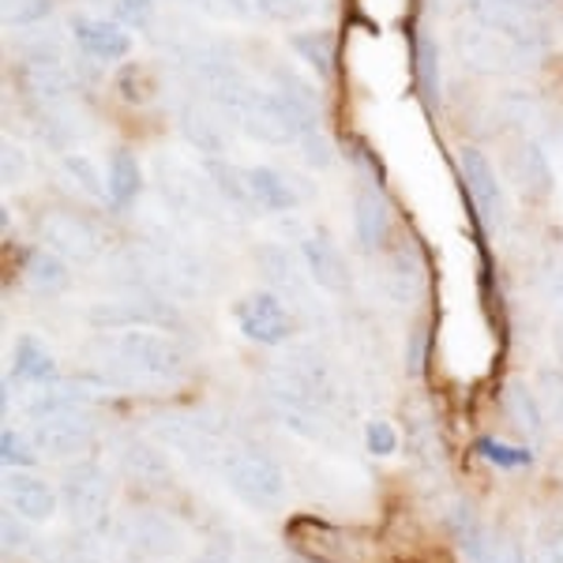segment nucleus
Segmentation results:
<instances>
[{
    "mask_svg": "<svg viewBox=\"0 0 563 563\" xmlns=\"http://www.w3.org/2000/svg\"><path fill=\"white\" fill-rule=\"evenodd\" d=\"M98 372L87 376L90 387L106 390H169L188 379L185 350L166 331L151 327H124V331H98L95 339Z\"/></svg>",
    "mask_w": 563,
    "mask_h": 563,
    "instance_id": "1",
    "label": "nucleus"
},
{
    "mask_svg": "<svg viewBox=\"0 0 563 563\" xmlns=\"http://www.w3.org/2000/svg\"><path fill=\"white\" fill-rule=\"evenodd\" d=\"M222 477L230 493L252 511H278L286 504V470L256 448H230L222 462Z\"/></svg>",
    "mask_w": 563,
    "mask_h": 563,
    "instance_id": "2",
    "label": "nucleus"
},
{
    "mask_svg": "<svg viewBox=\"0 0 563 563\" xmlns=\"http://www.w3.org/2000/svg\"><path fill=\"white\" fill-rule=\"evenodd\" d=\"M466 12L474 23L519 45L530 60H538L549 45V23H544L538 0H470Z\"/></svg>",
    "mask_w": 563,
    "mask_h": 563,
    "instance_id": "3",
    "label": "nucleus"
},
{
    "mask_svg": "<svg viewBox=\"0 0 563 563\" xmlns=\"http://www.w3.org/2000/svg\"><path fill=\"white\" fill-rule=\"evenodd\" d=\"M151 432L158 435L162 448L185 455L199 470H222L230 451L222 440V424L207 413H162L151 421Z\"/></svg>",
    "mask_w": 563,
    "mask_h": 563,
    "instance_id": "4",
    "label": "nucleus"
},
{
    "mask_svg": "<svg viewBox=\"0 0 563 563\" xmlns=\"http://www.w3.org/2000/svg\"><path fill=\"white\" fill-rule=\"evenodd\" d=\"M158 188L162 199L174 207L177 214H185L188 222H218L222 214H230V207L222 203V196L214 192L211 180L196 174L192 166L177 158H158Z\"/></svg>",
    "mask_w": 563,
    "mask_h": 563,
    "instance_id": "5",
    "label": "nucleus"
},
{
    "mask_svg": "<svg viewBox=\"0 0 563 563\" xmlns=\"http://www.w3.org/2000/svg\"><path fill=\"white\" fill-rule=\"evenodd\" d=\"M95 331H124V327H151V331H180V312L169 297L135 294L117 297V301H102L87 312Z\"/></svg>",
    "mask_w": 563,
    "mask_h": 563,
    "instance_id": "6",
    "label": "nucleus"
},
{
    "mask_svg": "<svg viewBox=\"0 0 563 563\" xmlns=\"http://www.w3.org/2000/svg\"><path fill=\"white\" fill-rule=\"evenodd\" d=\"M38 241L71 263H95L102 256V233H98V225L79 211H65V207H53V211H45L38 218Z\"/></svg>",
    "mask_w": 563,
    "mask_h": 563,
    "instance_id": "7",
    "label": "nucleus"
},
{
    "mask_svg": "<svg viewBox=\"0 0 563 563\" xmlns=\"http://www.w3.org/2000/svg\"><path fill=\"white\" fill-rule=\"evenodd\" d=\"M238 327L249 342L256 346H286L294 339V308H289L275 289H260V294H249L238 305Z\"/></svg>",
    "mask_w": 563,
    "mask_h": 563,
    "instance_id": "8",
    "label": "nucleus"
},
{
    "mask_svg": "<svg viewBox=\"0 0 563 563\" xmlns=\"http://www.w3.org/2000/svg\"><path fill=\"white\" fill-rule=\"evenodd\" d=\"M459 53H462V60H466V68L481 71V76H504V71H519L526 65H533L519 45L507 42L504 34L488 31V26H481L474 20L459 31Z\"/></svg>",
    "mask_w": 563,
    "mask_h": 563,
    "instance_id": "9",
    "label": "nucleus"
},
{
    "mask_svg": "<svg viewBox=\"0 0 563 563\" xmlns=\"http://www.w3.org/2000/svg\"><path fill=\"white\" fill-rule=\"evenodd\" d=\"M256 263H260V275L267 278V286L275 289V294L289 308L305 312L308 320H323L320 305L312 301V286H308L312 278H305L308 271H305V275L297 271V260L289 256L282 244H260V249H256Z\"/></svg>",
    "mask_w": 563,
    "mask_h": 563,
    "instance_id": "10",
    "label": "nucleus"
},
{
    "mask_svg": "<svg viewBox=\"0 0 563 563\" xmlns=\"http://www.w3.org/2000/svg\"><path fill=\"white\" fill-rule=\"evenodd\" d=\"M31 440H34V448L49 459H76L95 443V421H90L87 410L49 413L34 421Z\"/></svg>",
    "mask_w": 563,
    "mask_h": 563,
    "instance_id": "11",
    "label": "nucleus"
},
{
    "mask_svg": "<svg viewBox=\"0 0 563 563\" xmlns=\"http://www.w3.org/2000/svg\"><path fill=\"white\" fill-rule=\"evenodd\" d=\"M65 504L76 526H98L109 507V477L98 462H76L65 474Z\"/></svg>",
    "mask_w": 563,
    "mask_h": 563,
    "instance_id": "12",
    "label": "nucleus"
},
{
    "mask_svg": "<svg viewBox=\"0 0 563 563\" xmlns=\"http://www.w3.org/2000/svg\"><path fill=\"white\" fill-rule=\"evenodd\" d=\"M459 162H462V180H466L470 196H474L481 222H485L493 233H499L507 225V196H504V185H499L493 162H488L477 147L462 151Z\"/></svg>",
    "mask_w": 563,
    "mask_h": 563,
    "instance_id": "13",
    "label": "nucleus"
},
{
    "mask_svg": "<svg viewBox=\"0 0 563 563\" xmlns=\"http://www.w3.org/2000/svg\"><path fill=\"white\" fill-rule=\"evenodd\" d=\"M71 38L79 53L98 65H117L132 53V38L117 20H98V15H71Z\"/></svg>",
    "mask_w": 563,
    "mask_h": 563,
    "instance_id": "14",
    "label": "nucleus"
},
{
    "mask_svg": "<svg viewBox=\"0 0 563 563\" xmlns=\"http://www.w3.org/2000/svg\"><path fill=\"white\" fill-rule=\"evenodd\" d=\"M384 286L390 294V301L410 308L424 297V286H429V263H424L421 249L413 241L395 244V252L387 256V275Z\"/></svg>",
    "mask_w": 563,
    "mask_h": 563,
    "instance_id": "15",
    "label": "nucleus"
},
{
    "mask_svg": "<svg viewBox=\"0 0 563 563\" xmlns=\"http://www.w3.org/2000/svg\"><path fill=\"white\" fill-rule=\"evenodd\" d=\"M301 260L312 286L327 289V294H346L350 289V267L342 260L339 244L327 238V233H308L301 241Z\"/></svg>",
    "mask_w": 563,
    "mask_h": 563,
    "instance_id": "16",
    "label": "nucleus"
},
{
    "mask_svg": "<svg viewBox=\"0 0 563 563\" xmlns=\"http://www.w3.org/2000/svg\"><path fill=\"white\" fill-rule=\"evenodd\" d=\"M124 541H129L135 552H143V556H174L180 544H185L180 526L162 511L132 515L129 526H124Z\"/></svg>",
    "mask_w": 563,
    "mask_h": 563,
    "instance_id": "17",
    "label": "nucleus"
},
{
    "mask_svg": "<svg viewBox=\"0 0 563 563\" xmlns=\"http://www.w3.org/2000/svg\"><path fill=\"white\" fill-rule=\"evenodd\" d=\"M4 496H8V511L20 515L26 522H49L57 515V493L34 474H8L4 481Z\"/></svg>",
    "mask_w": 563,
    "mask_h": 563,
    "instance_id": "18",
    "label": "nucleus"
},
{
    "mask_svg": "<svg viewBox=\"0 0 563 563\" xmlns=\"http://www.w3.org/2000/svg\"><path fill=\"white\" fill-rule=\"evenodd\" d=\"M353 233L365 252H376L390 238V207L379 188H361L353 199Z\"/></svg>",
    "mask_w": 563,
    "mask_h": 563,
    "instance_id": "19",
    "label": "nucleus"
},
{
    "mask_svg": "<svg viewBox=\"0 0 563 563\" xmlns=\"http://www.w3.org/2000/svg\"><path fill=\"white\" fill-rule=\"evenodd\" d=\"M177 121H180V132H185V140L192 143L199 154H207V158H222L225 147H230L222 121H218V117L207 106L185 102V106L177 109Z\"/></svg>",
    "mask_w": 563,
    "mask_h": 563,
    "instance_id": "20",
    "label": "nucleus"
},
{
    "mask_svg": "<svg viewBox=\"0 0 563 563\" xmlns=\"http://www.w3.org/2000/svg\"><path fill=\"white\" fill-rule=\"evenodd\" d=\"M23 87L34 98V106H57L71 95V71L65 60H26Z\"/></svg>",
    "mask_w": 563,
    "mask_h": 563,
    "instance_id": "21",
    "label": "nucleus"
},
{
    "mask_svg": "<svg viewBox=\"0 0 563 563\" xmlns=\"http://www.w3.org/2000/svg\"><path fill=\"white\" fill-rule=\"evenodd\" d=\"M143 188V177H140V162H135L132 151L117 147L109 154V166H106V199L113 211H129L135 203Z\"/></svg>",
    "mask_w": 563,
    "mask_h": 563,
    "instance_id": "22",
    "label": "nucleus"
},
{
    "mask_svg": "<svg viewBox=\"0 0 563 563\" xmlns=\"http://www.w3.org/2000/svg\"><path fill=\"white\" fill-rule=\"evenodd\" d=\"M244 177H249L252 203H256L260 211H267V214H286V211H294V207H297L294 185H289V180L278 174V169H271V166H252V169H244Z\"/></svg>",
    "mask_w": 563,
    "mask_h": 563,
    "instance_id": "23",
    "label": "nucleus"
},
{
    "mask_svg": "<svg viewBox=\"0 0 563 563\" xmlns=\"http://www.w3.org/2000/svg\"><path fill=\"white\" fill-rule=\"evenodd\" d=\"M203 174L211 177L214 192L222 196V203L230 207V214H252L256 211V203H252V192H249V177H244V169H238L233 162L225 158H207Z\"/></svg>",
    "mask_w": 563,
    "mask_h": 563,
    "instance_id": "24",
    "label": "nucleus"
},
{
    "mask_svg": "<svg viewBox=\"0 0 563 563\" xmlns=\"http://www.w3.org/2000/svg\"><path fill=\"white\" fill-rule=\"evenodd\" d=\"M504 406H507V413H511V421L522 429L526 440H530V443H541L544 440L549 417H544L541 398L533 395V390L526 387L522 379H511V384L504 387Z\"/></svg>",
    "mask_w": 563,
    "mask_h": 563,
    "instance_id": "25",
    "label": "nucleus"
},
{
    "mask_svg": "<svg viewBox=\"0 0 563 563\" xmlns=\"http://www.w3.org/2000/svg\"><path fill=\"white\" fill-rule=\"evenodd\" d=\"M12 379H15V384H31V387L57 384V365H53V353L45 350L38 339H31V334H23V339L15 342Z\"/></svg>",
    "mask_w": 563,
    "mask_h": 563,
    "instance_id": "26",
    "label": "nucleus"
},
{
    "mask_svg": "<svg viewBox=\"0 0 563 563\" xmlns=\"http://www.w3.org/2000/svg\"><path fill=\"white\" fill-rule=\"evenodd\" d=\"M515 177H519V188L526 196L541 199L552 192L556 185V174H552L549 151H541V143L526 140L519 151H515Z\"/></svg>",
    "mask_w": 563,
    "mask_h": 563,
    "instance_id": "27",
    "label": "nucleus"
},
{
    "mask_svg": "<svg viewBox=\"0 0 563 563\" xmlns=\"http://www.w3.org/2000/svg\"><path fill=\"white\" fill-rule=\"evenodd\" d=\"M121 466L132 481H140V485H147V488H162L169 481L166 455L143 440H124L121 443Z\"/></svg>",
    "mask_w": 563,
    "mask_h": 563,
    "instance_id": "28",
    "label": "nucleus"
},
{
    "mask_svg": "<svg viewBox=\"0 0 563 563\" xmlns=\"http://www.w3.org/2000/svg\"><path fill=\"white\" fill-rule=\"evenodd\" d=\"M38 132L53 151L71 154L79 151L84 124H79V113L68 109V102H57V106H38Z\"/></svg>",
    "mask_w": 563,
    "mask_h": 563,
    "instance_id": "29",
    "label": "nucleus"
},
{
    "mask_svg": "<svg viewBox=\"0 0 563 563\" xmlns=\"http://www.w3.org/2000/svg\"><path fill=\"white\" fill-rule=\"evenodd\" d=\"M23 278H26V286H31L34 294L53 297V294H65V289H68L71 271H68L65 256H57L53 249H38V252H31V256H26Z\"/></svg>",
    "mask_w": 563,
    "mask_h": 563,
    "instance_id": "30",
    "label": "nucleus"
},
{
    "mask_svg": "<svg viewBox=\"0 0 563 563\" xmlns=\"http://www.w3.org/2000/svg\"><path fill=\"white\" fill-rule=\"evenodd\" d=\"M90 390H84V384H42L26 398V413L38 421V417L49 413H65V410H87Z\"/></svg>",
    "mask_w": 563,
    "mask_h": 563,
    "instance_id": "31",
    "label": "nucleus"
},
{
    "mask_svg": "<svg viewBox=\"0 0 563 563\" xmlns=\"http://www.w3.org/2000/svg\"><path fill=\"white\" fill-rule=\"evenodd\" d=\"M294 49H297V57L316 68V76H323V79L334 76V34L331 31L294 34Z\"/></svg>",
    "mask_w": 563,
    "mask_h": 563,
    "instance_id": "32",
    "label": "nucleus"
},
{
    "mask_svg": "<svg viewBox=\"0 0 563 563\" xmlns=\"http://www.w3.org/2000/svg\"><path fill=\"white\" fill-rule=\"evenodd\" d=\"M60 177H65L79 196H87V199H106V180H102V174H98V166L87 158V154H79V151L65 154V158H60Z\"/></svg>",
    "mask_w": 563,
    "mask_h": 563,
    "instance_id": "33",
    "label": "nucleus"
},
{
    "mask_svg": "<svg viewBox=\"0 0 563 563\" xmlns=\"http://www.w3.org/2000/svg\"><path fill=\"white\" fill-rule=\"evenodd\" d=\"M334 0H260V12L275 23H297V20H312V15L327 12Z\"/></svg>",
    "mask_w": 563,
    "mask_h": 563,
    "instance_id": "34",
    "label": "nucleus"
},
{
    "mask_svg": "<svg viewBox=\"0 0 563 563\" xmlns=\"http://www.w3.org/2000/svg\"><path fill=\"white\" fill-rule=\"evenodd\" d=\"M57 12V0H4V23L8 26H42Z\"/></svg>",
    "mask_w": 563,
    "mask_h": 563,
    "instance_id": "35",
    "label": "nucleus"
},
{
    "mask_svg": "<svg viewBox=\"0 0 563 563\" xmlns=\"http://www.w3.org/2000/svg\"><path fill=\"white\" fill-rule=\"evenodd\" d=\"M410 448L421 466L435 470V462H440V435H435V424L424 413L410 421Z\"/></svg>",
    "mask_w": 563,
    "mask_h": 563,
    "instance_id": "36",
    "label": "nucleus"
},
{
    "mask_svg": "<svg viewBox=\"0 0 563 563\" xmlns=\"http://www.w3.org/2000/svg\"><path fill=\"white\" fill-rule=\"evenodd\" d=\"M113 20L129 31H151L158 20V8H154V0H113Z\"/></svg>",
    "mask_w": 563,
    "mask_h": 563,
    "instance_id": "37",
    "label": "nucleus"
},
{
    "mask_svg": "<svg viewBox=\"0 0 563 563\" xmlns=\"http://www.w3.org/2000/svg\"><path fill=\"white\" fill-rule=\"evenodd\" d=\"M541 406H544V417H549L552 429H563V372H552L544 368L541 372Z\"/></svg>",
    "mask_w": 563,
    "mask_h": 563,
    "instance_id": "38",
    "label": "nucleus"
},
{
    "mask_svg": "<svg viewBox=\"0 0 563 563\" xmlns=\"http://www.w3.org/2000/svg\"><path fill=\"white\" fill-rule=\"evenodd\" d=\"M499 109H504V117L515 124V129H526V124H533V121L541 117L538 98H530L526 90H511V95H504V102H499Z\"/></svg>",
    "mask_w": 563,
    "mask_h": 563,
    "instance_id": "39",
    "label": "nucleus"
},
{
    "mask_svg": "<svg viewBox=\"0 0 563 563\" xmlns=\"http://www.w3.org/2000/svg\"><path fill=\"white\" fill-rule=\"evenodd\" d=\"M417 71H421V84L429 95L440 90V57H435V42L429 34H417Z\"/></svg>",
    "mask_w": 563,
    "mask_h": 563,
    "instance_id": "40",
    "label": "nucleus"
},
{
    "mask_svg": "<svg viewBox=\"0 0 563 563\" xmlns=\"http://www.w3.org/2000/svg\"><path fill=\"white\" fill-rule=\"evenodd\" d=\"M0 180L4 188H20L26 180V151L12 140H4V151H0Z\"/></svg>",
    "mask_w": 563,
    "mask_h": 563,
    "instance_id": "41",
    "label": "nucleus"
},
{
    "mask_svg": "<svg viewBox=\"0 0 563 563\" xmlns=\"http://www.w3.org/2000/svg\"><path fill=\"white\" fill-rule=\"evenodd\" d=\"M0 455H4L8 466H15V470H23V466H31L34 462V440L31 435H23V432H12V429H4V435H0Z\"/></svg>",
    "mask_w": 563,
    "mask_h": 563,
    "instance_id": "42",
    "label": "nucleus"
},
{
    "mask_svg": "<svg viewBox=\"0 0 563 563\" xmlns=\"http://www.w3.org/2000/svg\"><path fill=\"white\" fill-rule=\"evenodd\" d=\"M365 443H368V451H372L376 459H390V455L398 451V432H395V424H390V421H368Z\"/></svg>",
    "mask_w": 563,
    "mask_h": 563,
    "instance_id": "43",
    "label": "nucleus"
},
{
    "mask_svg": "<svg viewBox=\"0 0 563 563\" xmlns=\"http://www.w3.org/2000/svg\"><path fill=\"white\" fill-rule=\"evenodd\" d=\"M297 143H301L305 166H312V169H327V166H331V143H327V135L320 129H308Z\"/></svg>",
    "mask_w": 563,
    "mask_h": 563,
    "instance_id": "44",
    "label": "nucleus"
},
{
    "mask_svg": "<svg viewBox=\"0 0 563 563\" xmlns=\"http://www.w3.org/2000/svg\"><path fill=\"white\" fill-rule=\"evenodd\" d=\"M477 563H526L522 549L511 538H493L485 541V552L477 556Z\"/></svg>",
    "mask_w": 563,
    "mask_h": 563,
    "instance_id": "45",
    "label": "nucleus"
},
{
    "mask_svg": "<svg viewBox=\"0 0 563 563\" xmlns=\"http://www.w3.org/2000/svg\"><path fill=\"white\" fill-rule=\"evenodd\" d=\"M117 87H121V98L124 102H147V71L143 68H124L121 79H117Z\"/></svg>",
    "mask_w": 563,
    "mask_h": 563,
    "instance_id": "46",
    "label": "nucleus"
},
{
    "mask_svg": "<svg viewBox=\"0 0 563 563\" xmlns=\"http://www.w3.org/2000/svg\"><path fill=\"white\" fill-rule=\"evenodd\" d=\"M477 448H481V455L493 459V462H499V466H522V462H530V459H533L530 451L504 448V443H493V440H481Z\"/></svg>",
    "mask_w": 563,
    "mask_h": 563,
    "instance_id": "47",
    "label": "nucleus"
},
{
    "mask_svg": "<svg viewBox=\"0 0 563 563\" xmlns=\"http://www.w3.org/2000/svg\"><path fill=\"white\" fill-rule=\"evenodd\" d=\"M544 289H549V297H563V260L544 263Z\"/></svg>",
    "mask_w": 563,
    "mask_h": 563,
    "instance_id": "48",
    "label": "nucleus"
},
{
    "mask_svg": "<svg viewBox=\"0 0 563 563\" xmlns=\"http://www.w3.org/2000/svg\"><path fill=\"white\" fill-rule=\"evenodd\" d=\"M26 541V533L20 530V526H12V511L4 515V549H20V544Z\"/></svg>",
    "mask_w": 563,
    "mask_h": 563,
    "instance_id": "49",
    "label": "nucleus"
},
{
    "mask_svg": "<svg viewBox=\"0 0 563 563\" xmlns=\"http://www.w3.org/2000/svg\"><path fill=\"white\" fill-rule=\"evenodd\" d=\"M421 357H424V331H417L410 350V372H421Z\"/></svg>",
    "mask_w": 563,
    "mask_h": 563,
    "instance_id": "50",
    "label": "nucleus"
},
{
    "mask_svg": "<svg viewBox=\"0 0 563 563\" xmlns=\"http://www.w3.org/2000/svg\"><path fill=\"white\" fill-rule=\"evenodd\" d=\"M544 563H563V530L549 541V549H544Z\"/></svg>",
    "mask_w": 563,
    "mask_h": 563,
    "instance_id": "51",
    "label": "nucleus"
},
{
    "mask_svg": "<svg viewBox=\"0 0 563 563\" xmlns=\"http://www.w3.org/2000/svg\"><path fill=\"white\" fill-rule=\"evenodd\" d=\"M230 12H238V15H252L260 8V0H222Z\"/></svg>",
    "mask_w": 563,
    "mask_h": 563,
    "instance_id": "52",
    "label": "nucleus"
},
{
    "mask_svg": "<svg viewBox=\"0 0 563 563\" xmlns=\"http://www.w3.org/2000/svg\"><path fill=\"white\" fill-rule=\"evenodd\" d=\"M552 346H556V357L563 361V316H560V323H556V331H552Z\"/></svg>",
    "mask_w": 563,
    "mask_h": 563,
    "instance_id": "53",
    "label": "nucleus"
},
{
    "mask_svg": "<svg viewBox=\"0 0 563 563\" xmlns=\"http://www.w3.org/2000/svg\"><path fill=\"white\" fill-rule=\"evenodd\" d=\"M192 563H218L214 556H199V560H192Z\"/></svg>",
    "mask_w": 563,
    "mask_h": 563,
    "instance_id": "54",
    "label": "nucleus"
},
{
    "mask_svg": "<svg viewBox=\"0 0 563 563\" xmlns=\"http://www.w3.org/2000/svg\"><path fill=\"white\" fill-rule=\"evenodd\" d=\"M432 4H435V0H432ZM440 4H448V0H440Z\"/></svg>",
    "mask_w": 563,
    "mask_h": 563,
    "instance_id": "55",
    "label": "nucleus"
}]
</instances>
